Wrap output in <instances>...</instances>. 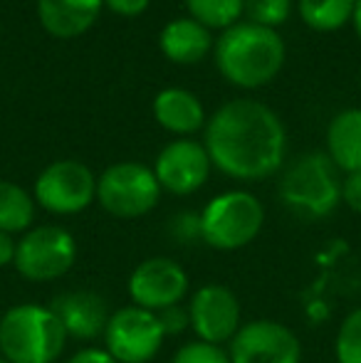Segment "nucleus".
<instances>
[{
	"mask_svg": "<svg viewBox=\"0 0 361 363\" xmlns=\"http://www.w3.org/2000/svg\"><path fill=\"white\" fill-rule=\"evenodd\" d=\"M211 163L235 181H262L279 171L287 134L267 104L233 99L206 121L203 139Z\"/></svg>",
	"mask_w": 361,
	"mask_h": 363,
	"instance_id": "obj_1",
	"label": "nucleus"
},
{
	"mask_svg": "<svg viewBox=\"0 0 361 363\" xmlns=\"http://www.w3.org/2000/svg\"><path fill=\"white\" fill-rule=\"evenodd\" d=\"M216 65L231 84L240 89H257L270 84L284 65V40L277 30L255 23H235L223 30L216 43Z\"/></svg>",
	"mask_w": 361,
	"mask_h": 363,
	"instance_id": "obj_2",
	"label": "nucleus"
},
{
	"mask_svg": "<svg viewBox=\"0 0 361 363\" xmlns=\"http://www.w3.org/2000/svg\"><path fill=\"white\" fill-rule=\"evenodd\" d=\"M67 334L50 306L15 304L0 316V354L10 363H55Z\"/></svg>",
	"mask_w": 361,
	"mask_h": 363,
	"instance_id": "obj_3",
	"label": "nucleus"
},
{
	"mask_svg": "<svg viewBox=\"0 0 361 363\" xmlns=\"http://www.w3.org/2000/svg\"><path fill=\"white\" fill-rule=\"evenodd\" d=\"M279 198L299 218L319 220L337 211L342 201V181L324 153H304L284 171Z\"/></svg>",
	"mask_w": 361,
	"mask_h": 363,
	"instance_id": "obj_4",
	"label": "nucleus"
},
{
	"mask_svg": "<svg viewBox=\"0 0 361 363\" xmlns=\"http://www.w3.org/2000/svg\"><path fill=\"white\" fill-rule=\"evenodd\" d=\"M201 240L213 250H243L260 235L265 208L252 193L228 191L211 198L201 211Z\"/></svg>",
	"mask_w": 361,
	"mask_h": 363,
	"instance_id": "obj_5",
	"label": "nucleus"
},
{
	"mask_svg": "<svg viewBox=\"0 0 361 363\" xmlns=\"http://www.w3.org/2000/svg\"><path fill=\"white\" fill-rule=\"evenodd\" d=\"M161 186L154 168L136 161L111 163L96 178V203L121 220L144 218L159 206Z\"/></svg>",
	"mask_w": 361,
	"mask_h": 363,
	"instance_id": "obj_6",
	"label": "nucleus"
},
{
	"mask_svg": "<svg viewBox=\"0 0 361 363\" xmlns=\"http://www.w3.org/2000/svg\"><path fill=\"white\" fill-rule=\"evenodd\" d=\"M77 262V240L60 225L30 228L15 245L13 267L28 282L62 279Z\"/></svg>",
	"mask_w": 361,
	"mask_h": 363,
	"instance_id": "obj_7",
	"label": "nucleus"
},
{
	"mask_svg": "<svg viewBox=\"0 0 361 363\" xmlns=\"http://www.w3.org/2000/svg\"><path fill=\"white\" fill-rule=\"evenodd\" d=\"M101 339L116 363H149L161 351L166 334L154 311L129 304L111 311Z\"/></svg>",
	"mask_w": 361,
	"mask_h": 363,
	"instance_id": "obj_8",
	"label": "nucleus"
},
{
	"mask_svg": "<svg viewBox=\"0 0 361 363\" xmlns=\"http://www.w3.org/2000/svg\"><path fill=\"white\" fill-rule=\"evenodd\" d=\"M33 198L52 216H77L96 201V176L82 161L62 158L40 173Z\"/></svg>",
	"mask_w": 361,
	"mask_h": 363,
	"instance_id": "obj_9",
	"label": "nucleus"
},
{
	"mask_svg": "<svg viewBox=\"0 0 361 363\" xmlns=\"http://www.w3.org/2000/svg\"><path fill=\"white\" fill-rule=\"evenodd\" d=\"M231 363H299L302 344L289 326L274 319H255L238 329L228 344Z\"/></svg>",
	"mask_w": 361,
	"mask_h": 363,
	"instance_id": "obj_10",
	"label": "nucleus"
},
{
	"mask_svg": "<svg viewBox=\"0 0 361 363\" xmlns=\"http://www.w3.org/2000/svg\"><path fill=\"white\" fill-rule=\"evenodd\" d=\"M126 287L134 306L159 314L183 301L188 291V274L176 259L159 255L136 264Z\"/></svg>",
	"mask_w": 361,
	"mask_h": 363,
	"instance_id": "obj_11",
	"label": "nucleus"
},
{
	"mask_svg": "<svg viewBox=\"0 0 361 363\" xmlns=\"http://www.w3.org/2000/svg\"><path fill=\"white\" fill-rule=\"evenodd\" d=\"M240 301L235 291L223 284H203L188 304L191 329L198 341L206 344H231V339L240 329Z\"/></svg>",
	"mask_w": 361,
	"mask_h": 363,
	"instance_id": "obj_12",
	"label": "nucleus"
},
{
	"mask_svg": "<svg viewBox=\"0 0 361 363\" xmlns=\"http://www.w3.org/2000/svg\"><path fill=\"white\" fill-rule=\"evenodd\" d=\"M211 168V156L201 141L176 139L156 156L154 176L161 191H169L174 196H191L208 183Z\"/></svg>",
	"mask_w": 361,
	"mask_h": 363,
	"instance_id": "obj_13",
	"label": "nucleus"
},
{
	"mask_svg": "<svg viewBox=\"0 0 361 363\" xmlns=\"http://www.w3.org/2000/svg\"><path fill=\"white\" fill-rule=\"evenodd\" d=\"M48 306L60 319L67 339L74 341H94L104 336L106 321L111 316L104 296L89 289L62 291Z\"/></svg>",
	"mask_w": 361,
	"mask_h": 363,
	"instance_id": "obj_14",
	"label": "nucleus"
},
{
	"mask_svg": "<svg viewBox=\"0 0 361 363\" xmlns=\"http://www.w3.org/2000/svg\"><path fill=\"white\" fill-rule=\"evenodd\" d=\"M104 0H38V20L48 35L74 40L96 23Z\"/></svg>",
	"mask_w": 361,
	"mask_h": 363,
	"instance_id": "obj_15",
	"label": "nucleus"
},
{
	"mask_svg": "<svg viewBox=\"0 0 361 363\" xmlns=\"http://www.w3.org/2000/svg\"><path fill=\"white\" fill-rule=\"evenodd\" d=\"M154 119L161 129L179 134L181 139H186L188 134H196L206 126V109L203 101L198 99L193 91L181 89V86H169L161 89L154 96Z\"/></svg>",
	"mask_w": 361,
	"mask_h": 363,
	"instance_id": "obj_16",
	"label": "nucleus"
},
{
	"mask_svg": "<svg viewBox=\"0 0 361 363\" xmlns=\"http://www.w3.org/2000/svg\"><path fill=\"white\" fill-rule=\"evenodd\" d=\"M159 48L166 60L176 65H196L211 55L216 48L213 35L193 18H176L164 25L159 33Z\"/></svg>",
	"mask_w": 361,
	"mask_h": 363,
	"instance_id": "obj_17",
	"label": "nucleus"
},
{
	"mask_svg": "<svg viewBox=\"0 0 361 363\" xmlns=\"http://www.w3.org/2000/svg\"><path fill=\"white\" fill-rule=\"evenodd\" d=\"M327 156L337 171H361V109H342L327 126Z\"/></svg>",
	"mask_w": 361,
	"mask_h": 363,
	"instance_id": "obj_18",
	"label": "nucleus"
},
{
	"mask_svg": "<svg viewBox=\"0 0 361 363\" xmlns=\"http://www.w3.org/2000/svg\"><path fill=\"white\" fill-rule=\"evenodd\" d=\"M35 198L13 181H0V230L28 233L35 220Z\"/></svg>",
	"mask_w": 361,
	"mask_h": 363,
	"instance_id": "obj_19",
	"label": "nucleus"
},
{
	"mask_svg": "<svg viewBox=\"0 0 361 363\" xmlns=\"http://www.w3.org/2000/svg\"><path fill=\"white\" fill-rule=\"evenodd\" d=\"M357 0H299V18L317 33H334L352 23Z\"/></svg>",
	"mask_w": 361,
	"mask_h": 363,
	"instance_id": "obj_20",
	"label": "nucleus"
},
{
	"mask_svg": "<svg viewBox=\"0 0 361 363\" xmlns=\"http://www.w3.org/2000/svg\"><path fill=\"white\" fill-rule=\"evenodd\" d=\"M188 18L198 20L208 30H228L240 23L245 0H183Z\"/></svg>",
	"mask_w": 361,
	"mask_h": 363,
	"instance_id": "obj_21",
	"label": "nucleus"
},
{
	"mask_svg": "<svg viewBox=\"0 0 361 363\" xmlns=\"http://www.w3.org/2000/svg\"><path fill=\"white\" fill-rule=\"evenodd\" d=\"M337 363H361V306L342 321L334 341Z\"/></svg>",
	"mask_w": 361,
	"mask_h": 363,
	"instance_id": "obj_22",
	"label": "nucleus"
},
{
	"mask_svg": "<svg viewBox=\"0 0 361 363\" xmlns=\"http://www.w3.org/2000/svg\"><path fill=\"white\" fill-rule=\"evenodd\" d=\"M289 13H292V0H245V8H243V15H248V23L270 30L287 23Z\"/></svg>",
	"mask_w": 361,
	"mask_h": 363,
	"instance_id": "obj_23",
	"label": "nucleus"
},
{
	"mask_svg": "<svg viewBox=\"0 0 361 363\" xmlns=\"http://www.w3.org/2000/svg\"><path fill=\"white\" fill-rule=\"evenodd\" d=\"M171 363H231V356L223 346L206 344V341H186L179 346Z\"/></svg>",
	"mask_w": 361,
	"mask_h": 363,
	"instance_id": "obj_24",
	"label": "nucleus"
},
{
	"mask_svg": "<svg viewBox=\"0 0 361 363\" xmlns=\"http://www.w3.org/2000/svg\"><path fill=\"white\" fill-rule=\"evenodd\" d=\"M159 321H161V329H164L166 336H179L181 331H186L191 326V316H188V306H169V309L159 311Z\"/></svg>",
	"mask_w": 361,
	"mask_h": 363,
	"instance_id": "obj_25",
	"label": "nucleus"
},
{
	"mask_svg": "<svg viewBox=\"0 0 361 363\" xmlns=\"http://www.w3.org/2000/svg\"><path fill=\"white\" fill-rule=\"evenodd\" d=\"M342 203L352 213L361 216V171L347 173V178L342 181Z\"/></svg>",
	"mask_w": 361,
	"mask_h": 363,
	"instance_id": "obj_26",
	"label": "nucleus"
},
{
	"mask_svg": "<svg viewBox=\"0 0 361 363\" xmlns=\"http://www.w3.org/2000/svg\"><path fill=\"white\" fill-rule=\"evenodd\" d=\"M149 3L151 0H104L106 8L121 18H136L149 8Z\"/></svg>",
	"mask_w": 361,
	"mask_h": 363,
	"instance_id": "obj_27",
	"label": "nucleus"
},
{
	"mask_svg": "<svg viewBox=\"0 0 361 363\" xmlns=\"http://www.w3.org/2000/svg\"><path fill=\"white\" fill-rule=\"evenodd\" d=\"M67 363H116V361L111 359V356L106 354L104 349H96V346H87V349L77 351V354H74Z\"/></svg>",
	"mask_w": 361,
	"mask_h": 363,
	"instance_id": "obj_28",
	"label": "nucleus"
},
{
	"mask_svg": "<svg viewBox=\"0 0 361 363\" xmlns=\"http://www.w3.org/2000/svg\"><path fill=\"white\" fill-rule=\"evenodd\" d=\"M15 245H18V240H13V235H8V233H3V230H0V267H8V264H13Z\"/></svg>",
	"mask_w": 361,
	"mask_h": 363,
	"instance_id": "obj_29",
	"label": "nucleus"
},
{
	"mask_svg": "<svg viewBox=\"0 0 361 363\" xmlns=\"http://www.w3.org/2000/svg\"><path fill=\"white\" fill-rule=\"evenodd\" d=\"M352 23H354V30H357V35H359V40H361V0H357V8H354Z\"/></svg>",
	"mask_w": 361,
	"mask_h": 363,
	"instance_id": "obj_30",
	"label": "nucleus"
},
{
	"mask_svg": "<svg viewBox=\"0 0 361 363\" xmlns=\"http://www.w3.org/2000/svg\"><path fill=\"white\" fill-rule=\"evenodd\" d=\"M0 363H10V361H5V359H3V356H0Z\"/></svg>",
	"mask_w": 361,
	"mask_h": 363,
	"instance_id": "obj_31",
	"label": "nucleus"
},
{
	"mask_svg": "<svg viewBox=\"0 0 361 363\" xmlns=\"http://www.w3.org/2000/svg\"><path fill=\"white\" fill-rule=\"evenodd\" d=\"M359 82H361V72H359Z\"/></svg>",
	"mask_w": 361,
	"mask_h": 363,
	"instance_id": "obj_32",
	"label": "nucleus"
}]
</instances>
